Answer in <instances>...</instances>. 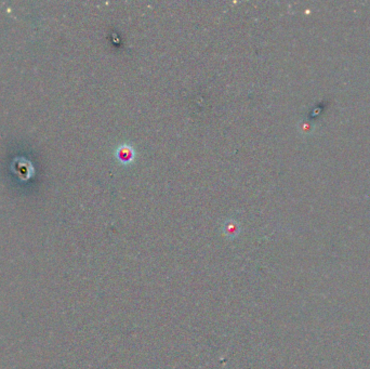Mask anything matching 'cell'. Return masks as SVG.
Returning <instances> with one entry per match:
<instances>
[{
	"label": "cell",
	"instance_id": "6da1fadb",
	"mask_svg": "<svg viewBox=\"0 0 370 369\" xmlns=\"http://www.w3.org/2000/svg\"><path fill=\"white\" fill-rule=\"evenodd\" d=\"M118 155H119L120 158H122L125 160V159L130 158L132 156V153H131V151H124V149H122L121 152H119V154H118Z\"/></svg>",
	"mask_w": 370,
	"mask_h": 369
}]
</instances>
